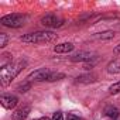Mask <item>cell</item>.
Listing matches in <instances>:
<instances>
[{
  "instance_id": "44dd1931",
  "label": "cell",
  "mask_w": 120,
  "mask_h": 120,
  "mask_svg": "<svg viewBox=\"0 0 120 120\" xmlns=\"http://www.w3.org/2000/svg\"><path fill=\"white\" fill-rule=\"evenodd\" d=\"M114 54H116V55H120V44L114 47Z\"/></svg>"
},
{
  "instance_id": "ac0fdd59",
  "label": "cell",
  "mask_w": 120,
  "mask_h": 120,
  "mask_svg": "<svg viewBox=\"0 0 120 120\" xmlns=\"http://www.w3.org/2000/svg\"><path fill=\"white\" fill-rule=\"evenodd\" d=\"M98 61H99V58H93L92 61L89 59V61H88V62H86V64L83 65V68H85V69H92V68H93V67H95V65L98 64Z\"/></svg>"
},
{
  "instance_id": "3957f363",
  "label": "cell",
  "mask_w": 120,
  "mask_h": 120,
  "mask_svg": "<svg viewBox=\"0 0 120 120\" xmlns=\"http://www.w3.org/2000/svg\"><path fill=\"white\" fill-rule=\"evenodd\" d=\"M26 16L23 14H17V13H13V14H7L4 17L0 19V23L4 27H11V28H19L21 26H24L26 23Z\"/></svg>"
},
{
  "instance_id": "9a60e30c",
  "label": "cell",
  "mask_w": 120,
  "mask_h": 120,
  "mask_svg": "<svg viewBox=\"0 0 120 120\" xmlns=\"http://www.w3.org/2000/svg\"><path fill=\"white\" fill-rule=\"evenodd\" d=\"M65 78V74H61V72H52L48 82H54V81H59V79H64Z\"/></svg>"
},
{
  "instance_id": "8992f818",
  "label": "cell",
  "mask_w": 120,
  "mask_h": 120,
  "mask_svg": "<svg viewBox=\"0 0 120 120\" xmlns=\"http://www.w3.org/2000/svg\"><path fill=\"white\" fill-rule=\"evenodd\" d=\"M0 103L4 109H14L19 103V99L14 95H2L0 96Z\"/></svg>"
},
{
  "instance_id": "5b68a950",
  "label": "cell",
  "mask_w": 120,
  "mask_h": 120,
  "mask_svg": "<svg viewBox=\"0 0 120 120\" xmlns=\"http://www.w3.org/2000/svg\"><path fill=\"white\" fill-rule=\"evenodd\" d=\"M41 24H44L45 27L54 28V27H59V26H61L62 20L59 17H56L55 14H45V16L41 17Z\"/></svg>"
},
{
  "instance_id": "7c38bea8",
  "label": "cell",
  "mask_w": 120,
  "mask_h": 120,
  "mask_svg": "<svg viewBox=\"0 0 120 120\" xmlns=\"http://www.w3.org/2000/svg\"><path fill=\"white\" fill-rule=\"evenodd\" d=\"M113 37H114V31H103V33L93 34V38L96 40H112Z\"/></svg>"
},
{
  "instance_id": "30bf717a",
  "label": "cell",
  "mask_w": 120,
  "mask_h": 120,
  "mask_svg": "<svg viewBox=\"0 0 120 120\" xmlns=\"http://www.w3.org/2000/svg\"><path fill=\"white\" fill-rule=\"evenodd\" d=\"M107 72L109 74H120V59H114L107 64Z\"/></svg>"
},
{
  "instance_id": "52a82bcc",
  "label": "cell",
  "mask_w": 120,
  "mask_h": 120,
  "mask_svg": "<svg viewBox=\"0 0 120 120\" xmlns=\"http://www.w3.org/2000/svg\"><path fill=\"white\" fill-rule=\"evenodd\" d=\"M30 112H31V107L28 105H24V106L19 107L17 110H14V113L11 114V119L13 120H26L27 116L30 114Z\"/></svg>"
},
{
  "instance_id": "6da1fadb",
  "label": "cell",
  "mask_w": 120,
  "mask_h": 120,
  "mask_svg": "<svg viewBox=\"0 0 120 120\" xmlns=\"http://www.w3.org/2000/svg\"><path fill=\"white\" fill-rule=\"evenodd\" d=\"M27 65L26 61H17V62H11L7 67L2 68L0 71V82H2V86H7Z\"/></svg>"
},
{
  "instance_id": "277c9868",
  "label": "cell",
  "mask_w": 120,
  "mask_h": 120,
  "mask_svg": "<svg viewBox=\"0 0 120 120\" xmlns=\"http://www.w3.org/2000/svg\"><path fill=\"white\" fill-rule=\"evenodd\" d=\"M51 74H52V71L42 68V69H37V71L31 72V74L27 76V79H28V82H30V81L42 82V81H48V79H49V76H51Z\"/></svg>"
},
{
  "instance_id": "ba28073f",
  "label": "cell",
  "mask_w": 120,
  "mask_h": 120,
  "mask_svg": "<svg viewBox=\"0 0 120 120\" xmlns=\"http://www.w3.org/2000/svg\"><path fill=\"white\" fill-rule=\"evenodd\" d=\"M74 48H75V45L72 42H62V44L55 45L54 47V51L56 54H68V52L74 51Z\"/></svg>"
},
{
  "instance_id": "e0dca14e",
  "label": "cell",
  "mask_w": 120,
  "mask_h": 120,
  "mask_svg": "<svg viewBox=\"0 0 120 120\" xmlns=\"http://www.w3.org/2000/svg\"><path fill=\"white\" fill-rule=\"evenodd\" d=\"M7 42H9V35L4 33H0V47L4 48L7 45Z\"/></svg>"
},
{
  "instance_id": "2e32d148",
  "label": "cell",
  "mask_w": 120,
  "mask_h": 120,
  "mask_svg": "<svg viewBox=\"0 0 120 120\" xmlns=\"http://www.w3.org/2000/svg\"><path fill=\"white\" fill-rule=\"evenodd\" d=\"M109 93H110V95H117V93H120V82L112 85V86L109 88Z\"/></svg>"
},
{
  "instance_id": "5bb4252c",
  "label": "cell",
  "mask_w": 120,
  "mask_h": 120,
  "mask_svg": "<svg viewBox=\"0 0 120 120\" xmlns=\"http://www.w3.org/2000/svg\"><path fill=\"white\" fill-rule=\"evenodd\" d=\"M30 88H31V82H24V83H20L17 88H16V90L17 92H20V93H26L27 90H30Z\"/></svg>"
},
{
  "instance_id": "d6986e66",
  "label": "cell",
  "mask_w": 120,
  "mask_h": 120,
  "mask_svg": "<svg viewBox=\"0 0 120 120\" xmlns=\"http://www.w3.org/2000/svg\"><path fill=\"white\" fill-rule=\"evenodd\" d=\"M51 120H64V116H62L61 112H55V113L52 114V119H51Z\"/></svg>"
},
{
  "instance_id": "7a4b0ae2",
  "label": "cell",
  "mask_w": 120,
  "mask_h": 120,
  "mask_svg": "<svg viewBox=\"0 0 120 120\" xmlns=\"http://www.w3.org/2000/svg\"><path fill=\"white\" fill-rule=\"evenodd\" d=\"M56 38L58 35L52 31H35L20 37V40L26 44H47V42L56 41Z\"/></svg>"
},
{
  "instance_id": "ffe728a7",
  "label": "cell",
  "mask_w": 120,
  "mask_h": 120,
  "mask_svg": "<svg viewBox=\"0 0 120 120\" xmlns=\"http://www.w3.org/2000/svg\"><path fill=\"white\" fill-rule=\"evenodd\" d=\"M67 120H83V117H79V116H76V114H68L67 116Z\"/></svg>"
},
{
  "instance_id": "8fae6325",
  "label": "cell",
  "mask_w": 120,
  "mask_h": 120,
  "mask_svg": "<svg viewBox=\"0 0 120 120\" xmlns=\"http://www.w3.org/2000/svg\"><path fill=\"white\" fill-rule=\"evenodd\" d=\"M93 56L89 54V52H85V51H82V52H78V54H75L71 59L74 62H79V61H89V59H92Z\"/></svg>"
},
{
  "instance_id": "4fadbf2b",
  "label": "cell",
  "mask_w": 120,
  "mask_h": 120,
  "mask_svg": "<svg viewBox=\"0 0 120 120\" xmlns=\"http://www.w3.org/2000/svg\"><path fill=\"white\" fill-rule=\"evenodd\" d=\"M105 113H106L107 117H112V119H116V117L119 116V110H117L116 107H113V106L106 107V109H105Z\"/></svg>"
},
{
  "instance_id": "7402d4cb",
  "label": "cell",
  "mask_w": 120,
  "mask_h": 120,
  "mask_svg": "<svg viewBox=\"0 0 120 120\" xmlns=\"http://www.w3.org/2000/svg\"><path fill=\"white\" fill-rule=\"evenodd\" d=\"M34 120H49V119H47V117H41V119H34Z\"/></svg>"
},
{
  "instance_id": "9c48e42d",
  "label": "cell",
  "mask_w": 120,
  "mask_h": 120,
  "mask_svg": "<svg viewBox=\"0 0 120 120\" xmlns=\"http://www.w3.org/2000/svg\"><path fill=\"white\" fill-rule=\"evenodd\" d=\"M96 81H98V76L95 74H86V75H81L76 78V83H92Z\"/></svg>"
}]
</instances>
